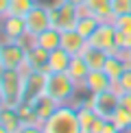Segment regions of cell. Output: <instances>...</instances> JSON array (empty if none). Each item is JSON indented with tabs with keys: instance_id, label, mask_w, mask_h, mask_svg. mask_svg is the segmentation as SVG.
<instances>
[{
	"instance_id": "3",
	"label": "cell",
	"mask_w": 131,
	"mask_h": 133,
	"mask_svg": "<svg viewBox=\"0 0 131 133\" xmlns=\"http://www.w3.org/2000/svg\"><path fill=\"white\" fill-rule=\"evenodd\" d=\"M76 90H81V87L72 81V76L68 72H53L46 79V94L53 96L59 105L70 103L76 96Z\"/></svg>"
},
{
	"instance_id": "17",
	"label": "cell",
	"mask_w": 131,
	"mask_h": 133,
	"mask_svg": "<svg viewBox=\"0 0 131 133\" xmlns=\"http://www.w3.org/2000/svg\"><path fill=\"white\" fill-rule=\"evenodd\" d=\"M81 57L87 61L90 70H103V68H105L107 57H109V52H107V50H103V48H96V46H90V44H87L85 50L81 52Z\"/></svg>"
},
{
	"instance_id": "2",
	"label": "cell",
	"mask_w": 131,
	"mask_h": 133,
	"mask_svg": "<svg viewBox=\"0 0 131 133\" xmlns=\"http://www.w3.org/2000/svg\"><path fill=\"white\" fill-rule=\"evenodd\" d=\"M44 133H83L76 107L72 103L59 105L57 111L44 122Z\"/></svg>"
},
{
	"instance_id": "11",
	"label": "cell",
	"mask_w": 131,
	"mask_h": 133,
	"mask_svg": "<svg viewBox=\"0 0 131 133\" xmlns=\"http://www.w3.org/2000/svg\"><path fill=\"white\" fill-rule=\"evenodd\" d=\"M26 22L20 15H7L2 18V39H11V42H18L26 35Z\"/></svg>"
},
{
	"instance_id": "32",
	"label": "cell",
	"mask_w": 131,
	"mask_h": 133,
	"mask_svg": "<svg viewBox=\"0 0 131 133\" xmlns=\"http://www.w3.org/2000/svg\"><path fill=\"white\" fill-rule=\"evenodd\" d=\"M66 2H70V4H74V7H79V4H85L87 0H66Z\"/></svg>"
},
{
	"instance_id": "24",
	"label": "cell",
	"mask_w": 131,
	"mask_h": 133,
	"mask_svg": "<svg viewBox=\"0 0 131 133\" xmlns=\"http://www.w3.org/2000/svg\"><path fill=\"white\" fill-rule=\"evenodd\" d=\"M112 90L116 92V94H125V92L131 94V68H127V70H125V74L120 76L118 81L112 83Z\"/></svg>"
},
{
	"instance_id": "33",
	"label": "cell",
	"mask_w": 131,
	"mask_h": 133,
	"mask_svg": "<svg viewBox=\"0 0 131 133\" xmlns=\"http://www.w3.org/2000/svg\"><path fill=\"white\" fill-rule=\"evenodd\" d=\"M129 68H131V50H129Z\"/></svg>"
},
{
	"instance_id": "28",
	"label": "cell",
	"mask_w": 131,
	"mask_h": 133,
	"mask_svg": "<svg viewBox=\"0 0 131 133\" xmlns=\"http://www.w3.org/2000/svg\"><path fill=\"white\" fill-rule=\"evenodd\" d=\"M18 133H44V124H40V122H29V124H22Z\"/></svg>"
},
{
	"instance_id": "5",
	"label": "cell",
	"mask_w": 131,
	"mask_h": 133,
	"mask_svg": "<svg viewBox=\"0 0 131 133\" xmlns=\"http://www.w3.org/2000/svg\"><path fill=\"white\" fill-rule=\"evenodd\" d=\"M24 63H26V48L20 42L2 39V46H0V68L20 70Z\"/></svg>"
},
{
	"instance_id": "19",
	"label": "cell",
	"mask_w": 131,
	"mask_h": 133,
	"mask_svg": "<svg viewBox=\"0 0 131 133\" xmlns=\"http://www.w3.org/2000/svg\"><path fill=\"white\" fill-rule=\"evenodd\" d=\"M92 15H96L101 22H112L114 20V4L112 0H87Z\"/></svg>"
},
{
	"instance_id": "26",
	"label": "cell",
	"mask_w": 131,
	"mask_h": 133,
	"mask_svg": "<svg viewBox=\"0 0 131 133\" xmlns=\"http://www.w3.org/2000/svg\"><path fill=\"white\" fill-rule=\"evenodd\" d=\"M112 24L116 26V31H131V13H120L112 20Z\"/></svg>"
},
{
	"instance_id": "6",
	"label": "cell",
	"mask_w": 131,
	"mask_h": 133,
	"mask_svg": "<svg viewBox=\"0 0 131 133\" xmlns=\"http://www.w3.org/2000/svg\"><path fill=\"white\" fill-rule=\"evenodd\" d=\"M24 22H26V31L31 35H40L42 31L50 29L53 26V20H50V7L44 2H37L29 13L24 15Z\"/></svg>"
},
{
	"instance_id": "8",
	"label": "cell",
	"mask_w": 131,
	"mask_h": 133,
	"mask_svg": "<svg viewBox=\"0 0 131 133\" xmlns=\"http://www.w3.org/2000/svg\"><path fill=\"white\" fill-rule=\"evenodd\" d=\"M90 98H92V109L107 120L114 116V111L120 105V94H116L114 90H107V92H101V94H90Z\"/></svg>"
},
{
	"instance_id": "21",
	"label": "cell",
	"mask_w": 131,
	"mask_h": 133,
	"mask_svg": "<svg viewBox=\"0 0 131 133\" xmlns=\"http://www.w3.org/2000/svg\"><path fill=\"white\" fill-rule=\"evenodd\" d=\"M109 120L114 122V127H116L120 133H131V114L125 107H120V105H118V109L114 111V116Z\"/></svg>"
},
{
	"instance_id": "18",
	"label": "cell",
	"mask_w": 131,
	"mask_h": 133,
	"mask_svg": "<svg viewBox=\"0 0 131 133\" xmlns=\"http://www.w3.org/2000/svg\"><path fill=\"white\" fill-rule=\"evenodd\" d=\"M68 74L72 76V81L79 87L85 83L87 74H90V65H87V61L81 57V55H74V57H72V61H70V65H68Z\"/></svg>"
},
{
	"instance_id": "12",
	"label": "cell",
	"mask_w": 131,
	"mask_h": 133,
	"mask_svg": "<svg viewBox=\"0 0 131 133\" xmlns=\"http://www.w3.org/2000/svg\"><path fill=\"white\" fill-rule=\"evenodd\" d=\"M33 103V109H35V116H37V122L40 124H44L50 116L57 111V107H59V103L55 101L53 96H48L46 92L42 94V96H37L35 101H31Z\"/></svg>"
},
{
	"instance_id": "9",
	"label": "cell",
	"mask_w": 131,
	"mask_h": 133,
	"mask_svg": "<svg viewBox=\"0 0 131 133\" xmlns=\"http://www.w3.org/2000/svg\"><path fill=\"white\" fill-rule=\"evenodd\" d=\"M46 79L48 74L42 70H31L26 74V83H24V101H35L37 96H42L46 92Z\"/></svg>"
},
{
	"instance_id": "29",
	"label": "cell",
	"mask_w": 131,
	"mask_h": 133,
	"mask_svg": "<svg viewBox=\"0 0 131 133\" xmlns=\"http://www.w3.org/2000/svg\"><path fill=\"white\" fill-rule=\"evenodd\" d=\"M107 122H109L107 118L98 116V118L94 120V124H92V131H90V133H103V131H105V127H107Z\"/></svg>"
},
{
	"instance_id": "7",
	"label": "cell",
	"mask_w": 131,
	"mask_h": 133,
	"mask_svg": "<svg viewBox=\"0 0 131 133\" xmlns=\"http://www.w3.org/2000/svg\"><path fill=\"white\" fill-rule=\"evenodd\" d=\"M87 44L90 46H96V48H103L109 55L118 52V48H116V26L112 22H101L98 29L87 37Z\"/></svg>"
},
{
	"instance_id": "16",
	"label": "cell",
	"mask_w": 131,
	"mask_h": 133,
	"mask_svg": "<svg viewBox=\"0 0 131 133\" xmlns=\"http://www.w3.org/2000/svg\"><path fill=\"white\" fill-rule=\"evenodd\" d=\"M48 59H50V50L42 48L40 44H35L33 48L26 50V65H29L31 70H42V72H46Z\"/></svg>"
},
{
	"instance_id": "14",
	"label": "cell",
	"mask_w": 131,
	"mask_h": 133,
	"mask_svg": "<svg viewBox=\"0 0 131 133\" xmlns=\"http://www.w3.org/2000/svg\"><path fill=\"white\" fill-rule=\"evenodd\" d=\"M85 46H87V39L76 29L61 31V48H63V50H68L72 57H74V55H81V52L85 50Z\"/></svg>"
},
{
	"instance_id": "30",
	"label": "cell",
	"mask_w": 131,
	"mask_h": 133,
	"mask_svg": "<svg viewBox=\"0 0 131 133\" xmlns=\"http://www.w3.org/2000/svg\"><path fill=\"white\" fill-rule=\"evenodd\" d=\"M120 107H125V109L131 114V94H129V92L120 94Z\"/></svg>"
},
{
	"instance_id": "27",
	"label": "cell",
	"mask_w": 131,
	"mask_h": 133,
	"mask_svg": "<svg viewBox=\"0 0 131 133\" xmlns=\"http://www.w3.org/2000/svg\"><path fill=\"white\" fill-rule=\"evenodd\" d=\"M114 4V18L120 13H131V0H112Z\"/></svg>"
},
{
	"instance_id": "20",
	"label": "cell",
	"mask_w": 131,
	"mask_h": 133,
	"mask_svg": "<svg viewBox=\"0 0 131 133\" xmlns=\"http://www.w3.org/2000/svg\"><path fill=\"white\" fill-rule=\"evenodd\" d=\"M37 44H40L42 48H46V50H55V48L61 46V31L50 26V29L42 31L40 35H37Z\"/></svg>"
},
{
	"instance_id": "15",
	"label": "cell",
	"mask_w": 131,
	"mask_h": 133,
	"mask_svg": "<svg viewBox=\"0 0 131 133\" xmlns=\"http://www.w3.org/2000/svg\"><path fill=\"white\" fill-rule=\"evenodd\" d=\"M72 61V55L68 50H63L61 46L50 50V59H48L46 65V74H53V72H68V65Z\"/></svg>"
},
{
	"instance_id": "1",
	"label": "cell",
	"mask_w": 131,
	"mask_h": 133,
	"mask_svg": "<svg viewBox=\"0 0 131 133\" xmlns=\"http://www.w3.org/2000/svg\"><path fill=\"white\" fill-rule=\"evenodd\" d=\"M24 83L26 74L22 70L0 68V103L15 107L18 103L24 101Z\"/></svg>"
},
{
	"instance_id": "13",
	"label": "cell",
	"mask_w": 131,
	"mask_h": 133,
	"mask_svg": "<svg viewBox=\"0 0 131 133\" xmlns=\"http://www.w3.org/2000/svg\"><path fill=\"white\" fill-rule=\"evenodd\" d=\"M22 124L24 122L15 107H9V105L0 107V133H18Z\"/></svg>"
},
{
	"instance_id": "25",
	"label": "cell",
	"mask_w": 131,
	"mask_h": 133,
	"mask_svg": "<svg viewBox=\"0 0 131 133\" xmlns=\"http://www.w3.org/2000/svg\"><path fill=\"white\" fill-rule=\"evenodd\" d=\"M116 48L118 50H131V31H116Z\"/></svg>"
},
{
	"instance_id": "31",
	"label": "cell",
	"mask_w": 131,
	"mask_h": 133,
	"mask_svg": "<svg viewBox=\"0 0 131 133\" xmlns=\"http://www.w3.org/2000/svg\"><path fill=\"white\" fill-rule=\"evenodd\" d=\"M9 2H11V0H0V15H7V11H9Z\"/></svg>"
},
{
	"instance_id": "10",
	"label": "cell",
	"mask_w": 131,
	"mask_h": 133,
	"mask_svg": "<svg viewBox=\"0 0 131 133\" xmlns=\"http://www.w3.org/2000/svg\"><path fill=\"white\" fill-rule=\"evenodd\" d=\"M112 79L107 76L105 70H90L85 83L81 85V90H85L87 94H101V92H107L112 90Z\"/></svg>"
},
{
	"instance_id": "23",
	"label": "cell",
	"mask_w": 131,
	"mask_h": 133,
	"mask_svg": "<svg viewBox=\"0 0 131 133\" xmlns=\"http://www.w3.org/2000/svg\"><path fill=\"white\" fill-rule=\"evenodd\" d=\"M98 24H101V20H98L96 15H85V18H79V22H76L74 29H76V31H79L81 35L87 39V37H90L92 33L98 29Z\"/></svg>"
},
{
	"instance_id": "22",
	"label": "cell",
	"mask_w": 131,
	"mask_h": 133,
	"mask_svg": "<svg viewBox=\"0 0 131 133\" xmlns=\"http://www.w3.org/2000/svg\"><path fill=\"white\" fill-rule=\"evenodd\" d=\"M35 4H37V0H11L7 15H20V18H24ZM7 15H2V18H7Z\"/></svg>"
},
{
	"instance_id": "4",
	"label": "cell",
	"mask_w": 131,
	"mask_h": 133,
	"mask_svg": "<svg viewBox=\"0 0 131 133\" xmlns=\"http://www.w3.org/2000/svg\"><path fill=\"white\" fill-rule=\"evenodd\" d=\"M50 7V20L53 26L59 31H72L79 22V11L74 4L66 2V0H57V2L48 4Z\"/></svg>"
}]
</instances>
